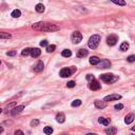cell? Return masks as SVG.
<instances>
[{
	"label": "cell",
	"instance_id": "obj_38",
	"mask_svg": "<svg viewBox=\"0 0 135 135\" xmlns=\"http://www.w3.org/2000/svg\"><path fill=\"white\" fill-rule=\"evenodd\" d=\"M15 134H16V135H17V134H20V135H23V132H22V131H19V130H18V131H16V132H15Z\"/></svg>",
	"mask_w": 135,
	"mask_h": 135
},
{
	"label": "cell",
	"instance_id": "obj_17",
	"mask_svg": "<svg viewBox=\"0 0 135 135\" xmlns=\"http://www.w3.org/2000/svg\"><path fill=\"white\" fill-rule=\"evenodd\" d=\"M98 122L104 126H109L110 124V120L108 119V118H105V117H99L98 118Z\"/></svg>",
	"mask_w": 135,
	"mask_h": 135
},
{
	"label": "cell",
	"instance_id": "obj_37",
	"mask_svg": "<svg viewBox=\"0 0 135 135\" xmlns=\"http://www.w3.org/2000/svg\"><path fill=\"white\" fill-rule=\"evenodd\" d=\"M15 105H16V102H15V101H14V102H12V104H10L9 106H7V109H10V108H12V107H14Z\"/></svg>",
	"mask_w": 135,
	"mask_h": 135
},
{
	"label": "cell",
	"instance_id": "obj_36",
	"mask_svg": "<svg viewBox=\"0 0 135 135\" xmlns=\"http://www.w3.org/2000/svg\"><path fill=\"white\" fill-rule=\"evenodd\" d=\"M40 45H41V46H46V45H47V40H42V41L40 42Z\"/></svg>",
	"mask_w": 135,
	"mask_h": 135
},
{
	"label": "cell",
	"instance_id": "obj_14",
	"mask_svg": "<svg viewBox=\"0 0 135 135\" xmlns=\"http://www.w3.org/2000/svg\"><path fill=\"white\" fill-rule=\"evenodd\" d=\"M88 51H87L86 49H80L77 52V57H79V58H82V57H86L87 55H88Z\"/></svg>",
	"mask_w": 135,
	"mask_h": 135
},
{
	"label": "cell",
	"instance_id": "obj_19",
	"mask_svg": "<svg viewBox=\"0 0 135 135\" xmlns=\"http://www.w3.org/2000/svg\"><path fill=\"white\" fill-rule=\"evenodd\" d=\"M35 10H36L37 13H43V12H45V5L41 4V3H38V4L35 6Z\"/></svg>",
	"mask_w": 135,
	"mask_h": 135
},
{
	"label": "cell",
	"instance_id": "obj_11",
	"mask_svg": "<svg viewBox=\"0 0 135 135\" xmlns=\"http://www.w3.org/2000/svg\"><path fill=\"white\" fill-rule=\"evenodd\" d=\"M30 54L32 55V57H34V58H37L40 56V54H41V51L39 50V49H31V52Z\"/></svg>",
	"mask_w": 135,
	"mask_h": 135
},
{
	"label": "cell",
	"instance_id": "obj_13",
	"mask_svg": "<svg viewBox=\"0 0 135 135\" xmlns=\"http://www.w3.org/2000/svg\"><path fill=\"white\" fill-rule=\"evenodd\" d=\"M94 105H95V107H96L97 109H105L106 107H107L106 102H104V101H100V100H95Z\"/></svg>",
	"mask_w": 135,
	"mask_h": 135
},
{
	"label": "cell",
	"instance_id": "obj_24",
	"mask_svg": "<svg viewBox=\"0 0 135 135\" xmlns=\"http://www.w3.org/2000/svg\"><path fill=\"white\" fill-rule=\"evenodd\" d=\"M61 55L63 57H71V56H72V52H71L70 50H63Z\"/></svg>",
	"mask_w": 135,
	"mask_h": 135
},
{
	"label": "cell",
	"instance_id": "obj_23",
	"mask_svg": "<svg viewBox=\"0 0 135 135\" xmlns=\"http://www.w3.org/2000/svg\"><path fill=\"white\" fill-rule=\"evenodd\" d=\"M21 16V12L19 11V10H15L12 12V17H14V18H18V17H20Z\"/></svg>",
	"mask_w": 135,
	"mask_h": 135
},
{
	"label": "cell",
	"instance_id": "obj_39",
	"mask_svg": "<svg viewBox=\"0 0 135 135\" xmlns=\"http://www.w3.org/2000/svg\"><path fill=\"white\" fill-rule=\"evenodd\" d=\"M3 132V128H2V127H0V133H2Z\"/></svg>",
	"mask_w": 135,
	"mask_h": 135
},
{
	"label": "cell",
	"instance_id": "obj_30",
	"mask_svg": "<svg viewBox=\"0 0 135 135\" xmlns=\"http://www.w3.org/2000/svg\"><path fill=\"white\" fill-rule=\"evenodd\" d=\"M38 125H39V120H37V119H34V120L31 121V126L32 127H36Z\"/></svg>",
	"mask_w": 135,
	"mask_h": 135
},
{
	"label": "cell",
	"instance_id": "obj_1",
	"mask_svg": "<svg viewBox=\"0 0 135 135\" xmlns=\"http://www.w3.org/2000/svg\"><path fill=\"white\" fill-rule=\"evenodd\" d=\"M33 29L41 32H55L59 30V26L52 24L50 22H37L33 24Z\"/></svg>",
	"mask_w": 135,
	"mask_h": 135
},
{
	"label": "cell",
	"instance_id": "obj_9",
	"mask_svg": "<svg viewBox=\"0 0 135 135\" xmlns=\"http://www.w3.org/2000/svg\"><path fill=\"white\" fill-rule=\"evenodd\" d=\"M121 96L118 94H112V95H109V96H106L104 98V101H112V100H118L120 99Z\"/></svg>",
	"mask_w": 135,
	"mask_h": 135
},
{
	"label": "cell",
	"instance_id": "obj_8",
	"mask_svg": "<svg viewBox=\"0 0 135 135\" xmlns=\"http://www.w3.org/2000/svg\"><path fill=\"white\" fill-rule=\"evenodd\" d=\"M118 41V37L116 35H110L107 39V43H108V45H116V42Z\"/></svg>",
	"mask_w": 135,
	"mask_h": 135
},
{
	"label": "cell",
	"instance_id": "obj_10",
	"mask_svg": "<svg viewBox=\"0 0 135 135\" xmlns=\"http://www.w3.org/2000/svg\"><path fill=\"white\" fill-rule=\"evenodd\" d=\"M43 68H45V65H43V62H42V61H38V63H37V65L35 66V68H34V72L40 73V72H42Z\"/></svg>",
	"mask_w": 135,
	"mask_h": 135
},
{
	"label": "cell",
	"instance_id": "obj_35",
	"mask_svg": "<svg viewBox=\"0 0 135 135\" xmlns=\"http://www.w3.org/2000/svg\"><path fill=\"white\" fill-rule=\"evenodd\" d=\"M87 79H88L89 81H91V80H93V79H95V77L93 76V75H91V74H89V75H87Z\"/></svg>",
	"mask_w": 135,
	"mask_h": 135
},
{
	"label": "cell",
	"instance_id": "obj_25",
	"mask_svg": "<svg viewBox=\"0 0 135 135\" xmlns=\"http://www.w3.org/2000/svg\"><path fill=\"white\" fill-rule=\"evenodd\" d=\"M111 1L115 3V4H118V5H126L125 0H111Z\"/></svg>",
	"mask_w": 135,
	"mask_h": 135
},
{
	"label": "cell",
	"instance_id": "obj_20",
	"mask_svg": "<svg viewBox=\"0 0 135 135\" xmlns=\"http://www.w3.org/2000/svg\"><path fill=\"white\" fill-rule=\"evenodd\" d=\"M12 35L9 33H4V32H0V39H10Z\"/></svg>",
	"mask_w": 135,
	"mask_h": 135
},
{
	"label": "cell",
	"instance_id": "obj_22",
	"mask_svg": "<svg viewBox=\"0 0 135 135\" xmlns=\"http://www.w3.org/2000/svg\"><path fill=\"white\" fill-rule=\"evenodd\" d=\"M117 132V130L115 129V128H109V129H106V133L107 134H109V135H114V134H116Z\"/></svg>",
	"mask_w": 135,
	"mask_h": 135
},
{
	"label": "cell",
	"instance_id": "obj_26",
	"mask_svg": "<svg viewBox=\"0 0 135 135\" xmlns=\"http://www.w3.org/2000/svg\"><path fill=\"white\" fill-rule=\"evenodd\" d=\"M55 49H56V46H55L54 45H46V52H49V53H52V52H54Z\"/></svg>",
	"mask_w": 135,
	"mask_h": 135
},
{
	"label": "cell",
	"instance_id": "obj_33",
	"mask_svg": "<svg viewBox=\"0 0 135 135\" xmlns=\"http://www.w3.org/2000/svg\"><path fill=\"white\" fill-rule=\"evenodd\" d=\"M127 59H128V61H129V62H133V61L135 60V56H134V55H131V56H129Z\"/></svg>",
	"mask_w": 135,
	"mask_h": 135
},
{
	"label": "cell",
	"instance_id": "obj_7",
	"mask_svg": "<svg viewBox=\"0 0 135 135\" xmlns=\"http://www.w3.org/2000/svg\"><path fill=\"white\" fill-rule=\"evenodd\" d=\"M96 66H98V68H100V69H108V68L111 67V62L108 60V59H102V60L99 61Z\"/></svg>",
	"mask_w": 135,
	"mask_h": 135
},
{
	"label": "cell",
	"instance_id": "obj_27",
	"mask_svg": "<svg viewBox=\"0 0 135 135\" xmlns=\"http://www.w3.org/2000/svg\"><path fill=\"white\" fill-rule=\"evenodd\" d=\"M80 105H81V100H80V99H76V100H74L72 104H71V106H72V107H79Z\"/></svg>",
	"mask_w": 135,
	"mask_h": 135
},
{
	"label": "cell",
	"instance_id": "obj_18",
	"mask_svg": "<svg viewBox=\"0 0 135 135\" xmlns=\"http://www.w3.org/2000/svg\"><path fill=\"white\" fill-rule=\"evenodd\" d=\"M56 120L58 122H60V124H62V122H65L66 120V116H65V114L63 113H59L57 114V116H56Z\"/></svg>",
	"mask_w": 135,
	"mask_h": 135
},
{
	"label": "cell",
	"instance_id": "obj_32",
	"mask_svg": "<svg viewBox=\"0 0 135 135\" xmlns=\"http://www.w3.org/2000/svg\"><path fill=\"white\" fill-rule=\"evenodd\" d=\"M115 110H121L122 108H124V105H121V104H117V105H115Z\"/></svg>",
	"mask_w": 135,
	"mask_h": 135
},
{
	"label": "cell",
	"instance_id": "obj_12",
	"mask_svg": "<svg viewBox=\"0 0 135 135\" xmlns=\"http://www.w3.org/2000/svg\"><path fill=\"white\" fill-rule=\"evenodd\" d=\"M134 118H135L134 114H133V113H130V114H128V115L126 116V118H125V122H126L127 125H130L131 122H133Z\"/></svg>",
	"mask_w": 135,
	"mask_h": 135
},
{
	"label": "cell",
	"instance_id": "obj_41",
	"mask_svg": "<svg viewBox=\"0 0 135 135\" xmlns=\"http://www.w3.org/2000/svg\"><path fill=\"white\" fill-rule=\"evenodd\" d=\"M0 65H1V61H0Z\"/></svg>",
	"mask_w": 135,
	"mask_h": 135
},
{
	"label": "cell",
	"instance_id": "obj_28",
	"mask_svg": "<svg viewBox=\"0 0 135 135\" xmlns=\"http://www.w3.org/2000/svg\"><path fill=\"white\" fill-rule=\"evenodd\" d=\"M43 132L45 134H52L53 133V129L51 128V127H45V129H43Z\"/></svg>",
	"mask_w": 135,
	"mask_h": 135
},
{
	"label": "cell",
	"instance_id": "obj_40",
	"mask_svg": "<svg viewBox=\"0 0 135 135\" xmlns=\"http://www.w3.org/2000/svg\"><path fill=\"white\" fill-rule=\"evenodd\" d=\"M1 112H2V110H1V109H0V113H1Z\"/></svg>",
	"mask_w": 135,
	"mask_h": 135
},
{
	"label": "cell",
	"instance_id": "obj_29",
	"mask_svg": "<svg viewBox=\"0 0 135 135\" xmlns=\"http://www.w3.org/2000/svg\"><path fill=\"white\" fill-rule=\"evenodd\" d=\"M30 52H31V49H29V47H26V49L22 50L21 55H22V56H27V55H30Z\"/></svg>",
	"mask_w": 135,
	"mask_h": 135
},
{
	"label": "cell",
	"instance_id": "obj_21",
	"mask_svg": "<svg viewBox=\"0 0 135 135\" xmlns=\"http://www.w3.org/2000/svg\"><path fill=\"white\" fill-rule=\"evenodd\" d=\"M120 51H122V52H125V51H127L129 49V43L127 42V41H125V42H122L121 45H120Z\"/></svg>",
	"mask_w": 135,
	"mask_h": 135
},
{
	"label": "cell",
	"instance_id": "obj_15",
	"mask_svg": "<svg viewBox=\"0 0 135 135\" xmlns=\"http://www.w3.org/2000/svg\"><path fill=\"white\" fill-rule=\"evenodd\" d=\"M23 109H24V106H22V105L16 107V108H14V110H13V112H12V114H13V115H16V114L21 113Z\"/></svg>",
	"mask_w": 135,
	"mask_h": 135
},
{
	"label": "cell",
	"instance_id": "obj_5",
	"mask_svg": "<svg viewBox=\"0 0 135 135\" xmlns=\"http://www.w3.org/2000/svg\"><path fill=\"white\" fill-rule=\"evenodd\" d=\"M81 40H82V35L80 32H78V31L74 32L72 34V42L75 43V45H77V43H79Z\"/></svg>",
	"mask_w": 135,
	"mask_h": 135
},
{
	"label": "cell",
	"instance_id": "obj_2",
	"mask_svg": "<svg viewBox=\"0 0 135 135\" xmlns=\"http://www.w3.org/2000/svg\"><path fill=\"white\" fill-rule=\"evenodd\" d=\"M99 42H100V36L99 35H93V36L90 37L89 41H88L89 47L92 50L97 49V46L99 45Z\"/></svg>",
	"mask_w": 135,
	"mask_h": 135
},
{
	"label": "cell",
	"instance_id": "obj_4",
	"mask_svg": "<svg viewBox=\"0 0 135 135\" xmlns=\"http://www.w3.org/2000/svg\"><path fill=\"white\" fill-rule=\"evenodd\" d=\"M74 71H75V69L71 70V69H69V68H63V69H61L60 72H59V75H60L62 78H66V77L71 76V75L74 73Z\"/></svg>",
	"mask_w": 135,
	"mask_h": 135
},
{
	"label": "cell",
	"instance_id": "obj_31",
	"mask_svg": "<svg viewBox=\"0 0 135 135\" xmlns=\"http://www.w3.org/2000/svg\"><path fill=\"white\" fill-rule=\"evenodd\" d=\"M67 86H68V88H74V87H75V81H69L67 83Z\"/></svg>",
	"mask_w": 135,
	"mask_h": 135
},
{
	"label": "cell",
	"instance_id": "obj_16",
	"mask_svg": "<svg viewBox=\"0 0 135 135\" xmlns=\"http://www.w3.org/2000/svg\"><path fill=\"white\" fill-rule=\"evenodd\" d=\"M99 61H100V59H99L97 56H92L89 59V62L91 63V65H93V66H96Z\"/></svg>",
	"mask_w": 135,
	"mask_h": 135
},
{
	"label": "cell",
	"instance_id": "obj_3",
	"mask_svg": "<svg viewBox=\"0 0 135 135\" xmlns=\"http://www.w3.org/2000/svg\"><path fill=\"white\" fill-rule=\"evenodd\" d=\"M100 79L106 83H113L117 80V76H114L113 74H102L100 75Z\"/></svg>",
	"mask_w": 135,
	"mask_h": 135
},
{
	"label": "cell",
	"instance_id": "obj_34",
	"mask_svg": "<svg viewBox=\"0 0 135 135\" xmlns=\"http://www.w3.org/2000/svg\"><path fill=\"white\" fill-rule=\"evenodd\" d=\"M6 55H7V56H15V55H16V51H11V52H7Z\"/></svg>",
	"mask_w": 135,
	"mask_h": 135
},
{
	"label": "cell",
	"instance_id": "obj_6",
	"mask_svg": "<svg viewBox=\"0 0 135 135\" xmlns=\"http://www.w3.org/2000/svg\"><path fill=\"white\" fill-rule=\"evenodd\" d=\"M100 83H99L97 80H95V79H93V80H91L90 83H89V88L92 90V91H96V90H99L100 89Z\"/></svg>",
	"mask_w": 135,
	"mask_h": 135
}]
</instances>
